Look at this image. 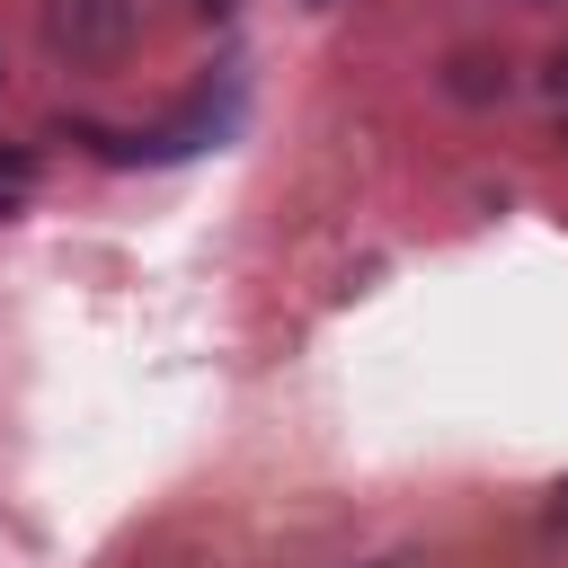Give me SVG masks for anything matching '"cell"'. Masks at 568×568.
Segmentation results:
<instances>
[{"instance_id": "obj_3", "label": "cell", "mask_w": 568, "mask_h": 568, "mask_svg": "<svg viewBox=\"0 0 568 568\" xmlns=\"http://www.w3.org/2000/svg\"><path fill=\"white\" fill-rule=\"evenodd\" d=\"M550 524H568V479H559V506H550Z\"/></svg>"}, {"instance_id": "obj_5", "label": "cell", "mask_w": 568, "mask_h": 568, "mask_svg": "<svg viewBox=\"0 0 568 568\" xmlns=\"http://www.w3.org/2000/svg\"><path fill=\"white\" fill-rule=\"evenodd\" d=\"M311 9H320V0H311Z\"/></svg>"}, {"instance_id": "obj_2", "label": "cell", "mask_w": 568, "mask_h": 568, "mask_svg": "<svg viewBox=\"0 0 568 568\" xmlns=\"http://www.w3.org/2000/svg\"><path fill=\"white\" fill-rule=\"evenodd\" d=\"M195 9H204V18H222V9H240V0H195Z\"/></svg>"}, {"instance_id": "obj_4", "label": "cell", "mask_w": 568, "mask_h": 568, "mask_svg": "<svg viewBox=\"0 0 568 568\" xmlns=\"http://www.w3.org/2000/svg\"><path fill=\"white\" fill-rule=\"evenodd\" d=\"M0 204H9V186H0Z\"/></svg>"}, {"instance_id": "obj_1", "label": "cell", "mask_w": 568, "mask_h": 568, "mask_svg": "<svg viewBox=\"0 0 568 568\" xmlns=\"http://www.w3.org/2000/svg\"><path fill=\"white\" fill-rule=\"evenodd\" d=\"M44 44L80 71H106L133 53V0H44Z\"/></svg>"}]
</instances>
